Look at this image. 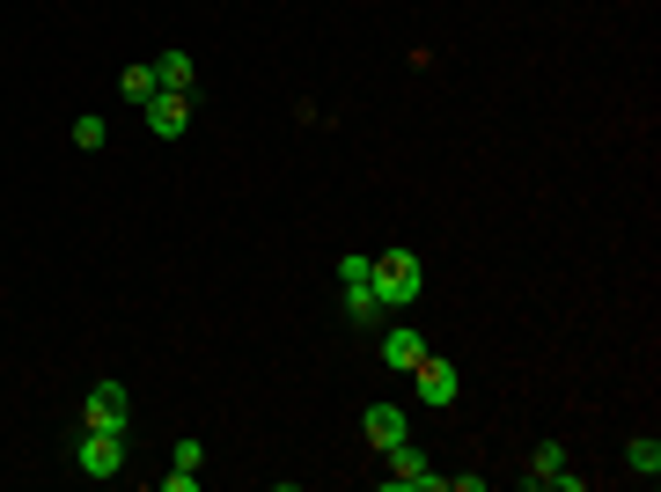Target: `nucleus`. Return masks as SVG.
<instances>
[{"label": "nucleus", "mask_w": 661, "mask_h": 492, "mask_svg": "<svg viewBox=\"0 0 661 492\" xmlns=\"http://www.w3.org/2000/svg\"><path fill=\"white\" fill-rule=\"evenodd\" d=\"M419 361H426V339H419L412 323H397V331H383V368H397V375H412Z\"/></svg>", "instance_id": "7"}, {"label": "nucleus", "mask_w": 661, "mask_h": 492, "mask_svg": "<svg viewBox=\"0 0 661 492\" xmlns=\"http://www.w3.org/2000/svg\"><path fill=\"white\" fill-rule=\"evenodd\" d=\"M345 317H353V323H375V317H383L375 287H345Z\"/></svg>", "instance_id": "13"}, {"label": "nucleus", "mask_w": 661, "mask_h": 492, "mask_svg": "<svg viewBox=\"0 0 661 492\" xmlns=\"http://www.w3.org/2000/svg\"><path fill=\"white\" fill-rule=\"evenodd\" d=\"M367 272H375V258H367V250H345L339 258V287H367Z\"/></svg>", "instance_id": "15"}, {"label": "nucleus", "mask_w": 661, "mask_h": 492, "mask_svg": "<svg viewBox=\"0 0 661 492\" xmlns=\"http://www.w3.org/2000/svg\"><path fill=\"white\" fill-rule=\"evenodd\" d=\"M383 464H390V485H397V492H441V485H448L441 470H426V456H419L412 442L383 448Z\"/></svg>", "instance_id": "4"}, {"label": "nucleus", "mask_w": 661, "mask_h": 492, "mask_svg": "<svg viewBox=\"0 0 661 492\" xmlns=\"http://www.w3.org/2000/svg\"><path fill=\"white\" fill-rule=\"evenodd\" d=\"M367 442H375V448L412 442V419H404V404H367Z\"/></svg>", "instance_id": "8"}, {"label": "nucleus", "mask_w": 661, "mask_h": 492, "mask_svg": "<svg viewBox=\"0 0 661 492\" xmlns=\"http://www.w3.org/2000/svg\"><path fill=\"white\" fill-rule=\"evenodd\" d=\"M544 485H559V492H588V478H581V470H566V464H559L551 478H544Z\"/></svg>", "instance_id": "17"}, {"label": "nucleus", "mask_w": 661, "mask_h": 492, "mask_svg": "<svg viewBox=\"0 0 661 492\" xmlns=\"http://www.w3.org/2000/svg\"><path fill=\"white\" fill-rule=\"evenodd\" d=\"M367 287L383 309H412L426 295V265H419L412 250H375V272H367Z\"/></svg>", "instance_id": "1"}, {"label": "nucleus", "mask_w": 661, "mask_h": 492, "mask_svg": "<svg viewBox=\"0 0 661 492\" xmlns=\"http://www.w3.org/2000/svg\"><path fill=\"white\" fill-rule=\"evenodd\" d=\"M125 412H133L125 382H96L89 404H81V426H89V434H125Z\"/></svg>", "instance_id": "3"}, {"label": "nucleus", "mask_w": 661, "mask_h": 492, "mask_svg": "<svg viewBox=\"0 0 661 492\" xmlns=\"http://www.w3.org/2000/svg\"><path fill=\"white\" fill-rule=\"evenodd\" d=\"M155 81H162V89H176V96H192L198 67H192V59H184V52H162V59H155Z\"/></svg>", "instance_id": "9"}, {"label": "nucleus", "mask_w": 661, "mask_h": 492, "mask_svg": "<svg viewBox=\"0 0 661 492\" xmlns=\"http://www.w3.org/2000/svg\"><path fill=\"white\" fill-rule=\"evenodd\" d=\"M456 390H464V375H456V361H441V353H426L412 368V397L426 404V412H441V404H456Z\"/></svg>", "instance_id": "2"}, {"label": "nucleus", "mask_w": 661, "mask_h": 492, "mask_svg": "<svg viewBox=\"0 0 661 492\" xmlns=\"http://www.w3.org/2000/svg\"><path fill=\"white\" fill-rule=\"evenodd\" d=\"M103 140H111V118H96V111H89V118H73V148H89V155H96Z\"/></svg>", "instance_id": "12"}, {"label": "nucleus", "mask_w": 661, "mask_h": 492, "mask_svg": "<svg viewBox=\"0 0 661 492\" xmlns=\"http://www.w3.org/2000/svg\"><path fill=\"white\" fill-rule=\"evenodd\" d=\"M140 118L155 140H184V125H192V96H176V89H155V96L140 103Z\"/></svg>", "instance_id": "5"}, {"label": "nucleus", "mask_w": 661, "mask_h": 492, "mask_svg": "<svg viewBox=\"0 0 661 492\" xmlns=\"http://www.w3.org/2000/svg\"><path fill=\"white\" fill-rule=\"evenodd\" d=\"M73 470H81V478H118L125 470V434H81Z\"/></svg>", "instance_id": "6"}, {"label": "nucleus", "mask_w": 661, "mask_h": 492, "mask_svg": "<svg viewBox=\"0 0 661 492\" xmlns=\"http://www.w3.org/2000/svg\"><path fill=\"white\" fill-rule=\"evenodd\" d=\"M625 470H632V478H661V442H654V434L625 442Z\"/></svg>", "instance_id": "10"}, {"label": "nucleus", "mask_w": 661, "mask_h": 492, "mask_svg": "<svg viewBox=\"0 0 661 492\" xmlns=\"http://www.w3.org/2000/svg\"><path fill=\"white\" fill-rule=\"evenodd\" d=\"M559 464H566V442H537V448H529V470H522V485H544V478H551Z\"/></svg>", "instance_id": "11"}, {"label": "nucleus", "mask_w": 661, "mask_h": 492, "mask_svg": "<svg viewBox=\"0 0 661 492\" xmlns=\"http://www.w3.org/2000/svg\"><path fill=\"white\" fill-rule=\"evenodd\" d=\"M162 492H198V470H176L170 464V470H162Z\"/></svg>", "instance_id": "16"}, {"label": "nucleus", "mask_w": 661, "mask_h": 492, "mask_svg": "<svg viewBox=\"0 0 661 492\" xmlns=\"http://www.w3.org/2000/svg\"><path fill=\"white\" fill-rule=\"evenodd\" d=\"M118 89H125V103H147L155 89H162V81H155V67H125V81H118Z\"/></svg>", "instance_id": "14"}]
</instances>
